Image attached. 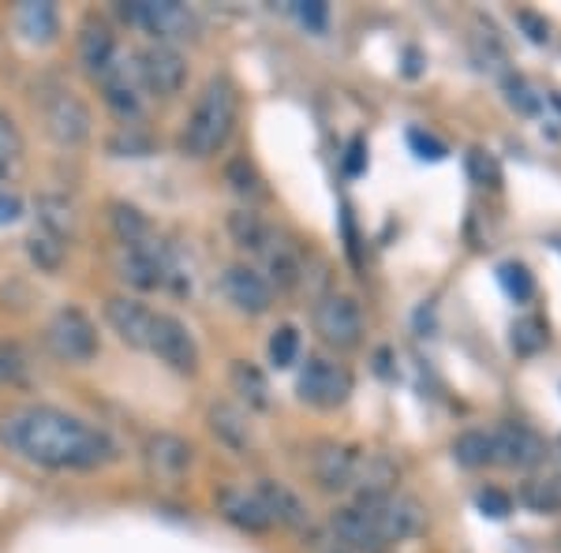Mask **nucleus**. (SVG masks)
Instances as JSON below:
<instances>
[{
	"mask_svg": "<svg viewBox=\"0 0 561 553\" xmlns=\"http://www.w3.org/2000/svg\"><path fill=\"white\" fill-rule=\"evenodd\" d=\"M147 464L158 471V475H184L187 464H192V446L176 434H153L147 441Z\"/></svg>",
	"mask_w": 561,
	"mask_h": 553,
	"instance_id": "aec40b11",
	"label": "nucleus"
},
{
	"mask_svg": "<svg viewBox=\"0 0 561 553\" xmlns=\"http://www.w3.org/2000/svg\"><path fill=\"white\" fill-rule=\"evenodd\" d=\"M517 23L528 26V31H531L528 38H531V42H547V23H539L531 12H520V15H517Z\"/></svg>",
	"mask_w": 561,
	"mask_h": 553,
	"instance_id": "79ce46f5",
	"label": "nucleus"
},
{
	"mask_svg": "<svg viewBox=\"0 0 561 553\" xmlns=\"http://www.w3.org/2000/svg\"><path fill=\"white\" fill-rule=\"evenodd\" d=\"M116 57H121V53H116L113 31H108L102 20H87L83 31H79V60L87 65V71L102 76Z\"/></svg>",
	"mask_w": 561,
	"mask_h": 553,
	"instance_id": "6ab92c4d",
	"label": "nucleus"
},
{
	"mask_svg": "<svg viewBox=\"0 0 561 553\" xmlns=\"http://www.w3.org/2000/svg\"><path fill=\"white\" fill-rule=\"evenodd\" d=\"M116 269H121V277L139 288V292H153V288L169 285V277H173V258H169V251L150 235V240H142V243L121 247Z\"/></svg>",
	"mask_w": 561,
	"mask_h": 553,
	"instance_id": "9d476101",
	"label": "nucleus"
},
{
	"mask_svg": "<svg viewBox=\"0 0 561 553\" xmlns=\"http://www.w3.org/2000/svg\"><path fill=\"white\" fill-rule=\"evenodd\" d=\"M15 26H20V34L26 42L49 45V42H57V34H60V15H57V8L45 4V0H26V4H20V12H15Z\"/></svg>",
	"mask_w": 561,
	"mask_h": 553,
	"instance_id": "412c9836",
	"label": "nucleus"
},
{
	"mask_svg": "<svg viewBox=\"0 0 561 553\" xmlns=\"http://www.w3.org/2000/svg\"><path fill=\"white\" fill-rule=\"evenodd\" d=\"M135 76H139V87H147L150 94L158 97H173L184 90L187 83V60L176 45H158L139 53V65H135Z\"/></svg>",
	"mask_w": 561,
	"mask_h": 553,
	"instance_id": "9b49d317",
	"label": "nucleus"
},
{
	"mask_svg": "<svg viewBox=\"0 0 561 553\" xmlns=\"http://www.w3.org/2000/svg\"><path fill=\"white\" fill-rule=\"evenodd\" d=\"M42 116H45V131H49L60 147H83L90 139V108L76 90L57 87L53 94H45Z\"/></svg>",
	"mask_w": 561,
	"mask_h": 553,
	"instance_id": "0eeeda50",
	"label": "nucleus"
},
{
	"mask_svg": "<svg viewBox=\"0 0 561 553\" xmlns=\"http://www.w3.org/2000/svg\"><path fill=\"white\" fill-rule=\"evenodd\" d=\"M229 184H232V192H240V195H248V198H262L266 195V187H262V180H259V172L248 165V161H232L229 165Z\"/></svg>",
	"mask_w": 561,
	"mask_h": 553,
	"instance_id": "c9c22d12",
	"label": "nucleus"
},
{
	"mask_svg": "<svg viewBox=\"0 0 561 553\" xmlns=\"http://www.w3.org/2000/svg\"><path fill=\"white\" fill-rule=\"evenodd\" d=\"M255 497L262 502V509L274 523H285V528H304L307 520H311V512H307L304 497L296 494V489H288L285 483H274V479H262Z\"/></svg>",
	"mask_w": 561,
	"mask_h": 553,
	"instance_id": "f3484780",
	"label": "nucleus"
},
{
	"mask_svg": "<svg viewBox=\"0 0 561 553\" xmlns=\"http://www.w3.org/2000/svg\"><path fill=\"white\" fill-rule=\"evenodd\" d=\"M237 113H240L237 87L229 79H210L203 94H198L184 131H180V150L195 161L214 158L217 150H225L232 131H237Z\"/></svg>",
	"mask_w": 561,
	"mask_h": 553,
	"instance_id": "f03ea898",
	"label": "nucleus"
},
{
	"mask_svg": "<svg viewBox=\"0 0 561 553\" xmlns=\"http://www.w3.org/2000/svg\"><path fill=\"white\" fill-rule=\"evenodd\" d=\"M356 509L370 523V531L378 534L382 546L412 539V534H420L423 523H427L420 502H415V497H404V494H393V489H386V494H364L356 502Z\"/></svg>",
	"mask_w": 561,
	"mask_h": 553,
	"instance_id": "20e7f679",
	"label": "nucleus"
},
{
	"mask_svg": "<svg viewBox=\"0 0 561 553\" xmlns=\"http://www.w3.org/2000/svg\"><path fill=\"white\" fill-rule=\"evenodd\" d=\"M102 94H105V105L113 108L121 120H131V116H139L142 108V97H139V76L128 71V60L116 57L113 65H108L102 76Z\"/></svg>",
	"mask_w": 561,
	"mask_h": 553,
	"instance_id": "dca6fc26",
	"label": "nucleus"
},
{
	"mask_svg": "<svg viewBox=\"0 0 561 553\" xmlns=\"http://www.w3.org/2000/svg\"><path fill=\"white\" fill-rule=\"evenodd\" d=\"M221 288H225V296H229V303L243 314H266L270 303H274L270 280L255 274L251 266H229L221 277Z\"/></svg>",
	"mask_w": 561,
	"mask_h": 553,
	"instance_id": "4468645a",
	"label": "nucleus"
},
{
	"mask_svg": "<svg viewBox=\"0 0 561 553\" xmlns=\"http://www.w3.org/2000/svg\"><path fill=\"white\" fill-rule=\"evenodd\" d=\"M229 232H232V240H237V247L251 251V255H266V247L274 243V232H270V224L262 221L259 214H251V210L229 214Z\"/></svg>",
	"mask_w": 561,
	"mask_h": 553,
	"instance_id": "b1692460",
	"label": "nucleus"
},
{
	"mask_svg": "<svg viewBox=\"0 0 561 553\" xmlns=\"http://www.w3.org/2000/svg\"><path fill=\"white\" fill-rule=\"evenodd\" d=\"M147 352H153V356L165 362V367H173L176 375H195L198 370V344L192 337V330L180 319H173V314L153 311Z\"/></svg>",
	"mask_w": 561,
	"mask_h": 553,
	"instance_id": "1a4fd4ad",
	"label": "nucleus"
},
{
	"mask_svg": "<svg viewBox=\"0 0 561 553\" xmlns=\"http://www.w3.org/2000/svg\"><path fill=\"white\" fill-rule=\"evenodd\" d=\"M121 15L147 34L158 38V45H173L180 38H192L198 31V20L192 8L176 4V0H131L121 8Z\"/></svg>",
	"mask_w": 561,
	"mask_h": 553,
	"instance_id": "39448f33",
	"label": "nucleus"
},
{
	"mask_svg": "<svg viewBox=\"0 0 561 553\" xmlns=\"http://www.w3.org/2000/svg\"><path fill=\"white\" fill-rule=\"evenodd\" d=\"M296 359H300V333L293 325H280V330H274V337H270V362L277 370H288Z\"/></svg>",
	"mask_w": 561,
	"mask_h": 553,
	"instance_id": "473e14b6",
	"label": "nucleus"
},
{
	"mask_svg": "<svg viewBox=\"0 0 561 553\" xmlns=\"http://www.w3.org/2000/svg\"><path fill=\"white\" fill-rule=\"evenodd\" d=\"M476 505H479V509H483L486 516H494V520H502V516H510V512H513V497L505 494V489H494V486L479 489Z\"/></svg>",
	"mask_w": 561,
	"mask_h": 553,
	"instance_id": "e433bc0d",
	"label": "nucleus"
},
{
	"mask_svg": "<svg viewBox=\"0 0 561 553\" xmlns=\"http://www.w3.org/2000/svg\"><path fill=\"white\" fill-rule=\"evenodd\" d=\"M45 344L65 362H90L98 356V330L79 307H60L45 325Z\"/></svg>",
	"mask_w": 561,
	"mask_h": 553,
	"instance_id": "423d86ee",
	"label": "nucleus"
},
{
	"mask_svg": "<svg viewBox=\"0 0 561 553\" xmlns=\"http://www.w3.org/2000/svg\"><path fill=\"white\" fill-rule=\"evenodd\" d=\"M0 441L31 464L53 471H94L116 460V441L105 430L49 404L4 415Z\"/></svg>",
	"mask_w": 561,
	"mask_h": 553,
	"instance_id": "f257e3e1",
	"label": "nucleus"
},
{
	"mask_svg": "<svg viewBox=\"0 0 561 553\" xmlns=\"http://www.w3.org/2000/svg\"><path fill=\"white\" fill-rule=\"evenodd\" d=\"M333 534H337V539L356 553H382L386 550L382 542H378V534L370 531V523L359 516L356 505L333 512Z\"/></svg>",
	"mask_w": 561,
	"mask_h": 553,
	"instance_id": "5701e85b",
	"label": "nucleus"
},
{
	"mask_svg": "<svg viewBox=\"0 0 561 553\" xmlns=\"http://www.w3.org/2000/svg\"><path fill=\"white\" fill-rule=\"evenodd\" d=\"M345 169L356 176V172H364V147L359 142H352V150H348V161H345Z\"/></svg>",
	"mask_w": 561,
	"mask_h": 553,
	"instance_id": "37998d69",
	"label": "nucleus"
},
{
	"mask_svg": "<svg viewBox=\"0 0 561 553\" xmlns=\"http://www.w3.org/2000/svg\"><path fill=\"white\" fill-rule=\"evenodd\" d=\"M409 142L415 150H420V158H431V161H442L446 158V147H442L438 139H431V135H423V131H412L409 135Z\"/></svg>",
	"mask_w": 561,
	"mask_h": 553,
	"instance_id": "ea45409f",
	"label": "nucleus"
},
{
	"mask_svg": "<svg viewBox=\"0 0 561 553\" xmlns=\"http://www.w3.org/2000/svg\"><path fill=\"white\" fill-rule=\"evenodd\" d=\"M105 319L113 325V333L121 337L124 344H131V348H142L147 352V341H150V325H153V311L150 307H142L139 299H108L105 303Z\"/></svg>",
	"mask_w": 561,
	"mask_h": 553,
	"instance_id": "2eb2a0df",
	"label": "nucleus"
},
{
	"mask_svg": "<svg viewBox=\"0 0 561 553\" xmlns=\"http://www.w3.org/2000/svg\"><path fill=\"white\" fill-rule=\"evenodd\" d=\"M542 344H547V330H542L539 319H520L513 325V348H517L520 356H536Z\"/></svg>",
	"mask_w": 561,
	"mask_h": 553,
	"instance_id": "f704fd0d",
	"label": "nucleus"
},
{
	"mask_svg": "<svg viewBox=\"0 0 561 553\" xmlns=\"http://www.w3.org/2000/svg\"><path fill=\"white\" fill-rule=\"evenodd\" d=\"M510 102L517 108H524V113H536V108H539V102L528 94V87H524V83H510Z\"/></svg>",
	"mask_w": 561,
	"mask_h": 553,
	"instance_id": "a19ab883",
	"label": "nucleus"
},
{
	"mask_svg": "<svg viewBox=\"0 0 561 553\" xmlns=\"http://www.w3.org/2000/svg\"><path fill=\"white\" fill-rule=\"evenodd\" d=\"M494 464L505 468H536L547 460V441L524 423H502L491 430Z\"/></svg>",
	"mask_w": 561,
	"mask_h": 553,
	"instance_id": "ddd939ff",
	"label": "nucleus"
},
{
	"mask_svg": "<svg viewBox=\"0 0 561 553\" xmlns=\"http://www.w3.org/2000/svg\"><path fill=\"white\" fill-rule=\"evenodd\" d=\"M217 509H221V516L232 528H240L248 534H262L274 528V520L262 509V502L255 494H248V489H221V494H217Z\"/></svg>",
	"mask_w": 561,
	"mask_h": 553,
	"instance_id": "a211bd4d",
	"label": "nucleus"
},
{
	"mask_svg": "<svg viewBox=\"0 0 561 553\" xmlns=\"http://www.w3.org/2000/svg\"><path fill=\"white\" fill-rule=\"evenodd\" d=\"M520 502L536 512H558L561 509V475L558 479H531V483H524Z\"/></svg>",
	"mask_w": 561,
	"mask_h": 553,
	"instance_id": "7c9ffc66",
	"label": "nucleus"
},
{
	"mask_svg": "<svg viewBox=\"0 0 561 553\" xmlns=\"http://www.w3.org/2000/svg\"><path fill=\"white\" fill-rule=\"evenodd\" d=\"M23 158V139H20V128L8 113H0V184L15 172Z\"/></svg>",
	"mask_w": 561,
	"mask_h": 553,
	"instance_id": "2f4dec72",
	"label": "nucleus"
},
{
	"mask_svg": "<svg viewBox=\"0 0 561 553\" xmlns=\"http://www.w3.org/2000/svg\"><path fill=\"white\" fill-rule=\"evenodd\" d=\"M314 479L325 489H356L364 494H386L397 483V464L382 452L348 449V446H322L311 460Z\"/></svg>",
	"mask_w": 561,
	"mask_h": 553,
	"instance_id": "7ed1b4c3",
	"label": "nucleus"
},
{
	"mask_svg": "<svg viewBox=\"0 0 561 553\" xmlns=\"http://www.w3.org/2000/svg\"><path fill=\"white\" fill-rule=\"evenodd\" d=\"M38 229L60 235L68 243V235L76 232V206L65 195H42L38 198Z\"/></svg>",
	"mask_w": 561,
	"mask_h": 553,
	"instance_id": "393cba45",
	"label": "nucleus"
},
{
	"mask_svg": "<svg viewBox=\"0 0 561 553\" xmlns=\"http://www.w3.org/2000/svg\"><path fill=\"white\" fill-rule=\"evenodd\" d=\"M454 457H457L460 468H486V464H494L491 434H486V430H465L454 441Z\"/></svg>",
	"mask_w": 561,
	"mask_h": 553,
	"instance_id": "c85d7f7f",
	"label": "nucleus"
},
{
	"mask_svg": "<svg viewBox=\"0 0 561 553\" xmlns=\"http://www.w3.org/2000/svg\"><path fill=\"white\" fill-rule=\"evenodd\" d=\"M23 217V198L15 192H0V229L4 224H15Z\"/></svg>",
	"mask_w": 561,
	"mask_h": 553,
	"instance_id": "58836bf2",
	"label": "nucleus"
},
{
	"mask_svg": "<svg viewBox=\"0 0 561 553\" xmlns=\"http://www.w3.org/2000/svg\"><path fill=\"white\" fill-rule=\"evenodd\" d=\"M293 15L300 20L307 31H325V23H330V8L322 4V0H300V4H293Z\"/></svg>",
	"mask_w": 561,
	"mask_h": 553,
	"instance_id": "4c0bfd02",
	"label": "nucleus"
},
{
	"mask_svg": "<svg viewBox=\"0 0 561 553\" xmlns=\"http://www.w3.org/2000/svg\"><path fill=\"white\" fill-rule=\"evenodd\" d=\"M300 401H307L311 407H341L348 401L352 393V375L341 362H330V359H307L304 375H300Z\"/></svg>",
	"mask_w": 561,
	"mask_h": 553,
	"instance_id": "f8f14e48",
	"label": "nucleus"
},
{
	"mask_svg": "<svg viewBox=\"0 0 561 553\" xmlns=\"http://www.w3.org/2000/svg\"><path fill=\"white\" fill-rule=\"evenodd\" d=\"M210 426H214V434L229 449H240L243 452V449L251 446V430H248V423H243V415L237 412V407L217 404L214 412H210Z\"/></svg>",
	"mask_w": 561,
	"mask_h": 553,
	"instance_id": "cd10ccee",
	"label": "nucleus"
},
{
	"mask_svg": "<svg viewBox=\"0 0 561 553\" xmlns=\"http://www.w3.org/2000/svg\"><path fill=\"white\" fill-rule=\"evenodd\" d=\"M229 378H232V389H237L251 407H270V385L255 362H243V359L232 362Z\"/></svg>",
	"mask_w": 561,
	"mask_h": 553,
	"instance_id": "bb28decb",
	"label": "nucleus"
},
{
	"mask_svg": "<svg viewBox=\"0 0 561 553\" xmlns=\"http://www.w3.org/2000/svg\"><path fill=\"white\" fill-rule=\"evenodd\" d=\"M497 277H502V288L517 299V303H528V299L536 296V280H531V274L520 262H505V266L497 269Z\"/></svg>",
	"mask_w": 561,
	"mask_h": 553,
	"instance_id": "72a5a7b5",
	"label": "nucleus"
},
{
	"mask_svg": "<svg viewBox=\"0 0 561 553\" xmlns=\"http://www.w3.org/2000/svg\"><path fill=\"white\" fill-rule=\"evenodd\" d=\"M113 229H116L121 247H128V243H142V240H150V235H153L147 217L135 210V206H124V203L113 206Z\"/></svg>",
	"mask_w": 561,
	"mask_h": 553,
	"instance_id": "c756f323",
	"label": "nucleus"
},
{
	"mask_svg": "<svg viewBox=\"0 0 561 553\" xmlns=\"http://www.w3.org/2000/svg\"><path fill=\"white\" fill-rule=\"evenodd\" d=\"M26 255H31L34 266L45 269V274H57V269L65 266L68 243L60 240V235L45 232V229H34L31 235H26Z\"/></svg>",
	"mask_w": 561,
	"mask_h": 553,
	"instance_id": "a878e982",
	"label": "nucleus"
},
{
	"mask_svg": "<svg viewBox=\"0 0 561 553\" xmlns=\"http://www.w3.org/2000/svg\"><path fill=\"white\" fill-rule=\"evenodd\" d=\"M262 258H266L270 280H274L280 292H293V288H300V280H304V258H300V251H296L293 243L274 240Z\"/></svg>",
	"mask_w": 561,
	"mask_h": 553,
	"instance_id": "4be33fe9",
	"label": "nucleus"
},
{
	"mask_svg": "<svg viewBox=\"0 0 561 553\" xmlns=\"http://www.w3.org/2000/svg\"><path fill=\"white\" fill-rule=\"evenodd\" d=\"M314 330L319 337L330 344V348H356L364 341V314H359V303L352 296H325L314 303Z\"/></svg>",
	"mask_w": 561,
	"mask_h": 553,
	"instance_id": "6e6552de",
	"label": "nucleus"
}]
</instances>
